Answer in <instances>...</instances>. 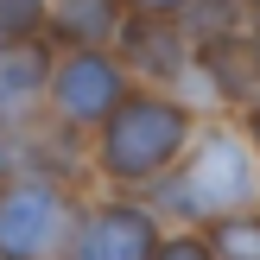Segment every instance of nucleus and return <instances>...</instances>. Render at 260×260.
<instances>
[{"label":"nucleus","mask_w":260,"mask_h":260,"mask_svg":"<svg viewBox=\"0 0 260 260\" xmlns=\"http://www.w3.org/2000/svg\"><path fill=\"white\" fill-rule=\"evenodd\" d=\"M190 146V114L165 95H127L102 121V172L114 184H152Z\"/></svg>","instance_id":"nucleus-1"},{"label":"nucleus","mask_w":260,"mask_h":260,"mask_svg":"<svg viewBox=\"0 0 260 260\" xmlns=\"http://www.w3.org/2000/svg\"><path fill=\"white\" fill-rule=\"evenodd\" d=\"M260 197V165L248 152V140L210 134L197 152L184 159V172L165 184V203L190 222H222V216H248V203Z\"/></svg>","instance_id":"nucleus-2"},{"label":"nucleus","mask_w":260,"mask_h":260,"mask_svg":"<svg viewBox=\"0 0 260 260\" xmlns=\"http://www.w3.org/2000/svg\"><path fill=\"white\" fill-rule=\"evenodd\" d=\"M76 235V210L51 178L13 172L0 184V260H51L57 248H70Z\"/></svg>","instance_id":"nucleus-3"},{"label":"nucleus","mask_w":260,"mask_h":260,"mask_svg":"<svg viewBox=\"0 0 260 260\" xmlns=\"http://www.w3.org/2000/svg\"><path fill=\"white\" fill-rule=\"evenodd\" d=\"M45 102L57 108L63 127H102L127 102V70L108 57V51H70L63 63H51Z\"/></svg>","instance_id":"nucleus-4"},{"label":"nucleus","mask_w":260,"mask_h":260,"mask_svg":"<svg viewBox=\"0 0 260 260\" xmlns=\"http://www.w3.org/2000/svg\"><path fill=\"white\" fill-rule=\"evenodd\" d=\"M152 254H159V229L134 203H102L70 235V260H152Z\"/></svg>","instance_id":"nucleus-5"},{"label":"nucleus","mask_w":260,"mask_h":260,"mask_svg":"<svg viewBox=\"0 0 260 260\" xmlns=\"http://www.w3.org/2000/svg\"><path fill=\"white\" fill-rule=\"evenodd\" d=\"M51 45L45 38H13V45H0V127H19L25 114L45 102L51 89Z\"/></svg>","instance_id":"nucleus-6"},{"label":"nucleus","mask_w":260,"mask_h":260,"mask_svg":"<svg viewBox=\"0 0 260 260\" xmlns=\"http://www.w3.org/2000/svg\"><path fill=\"white\" fill-rule=\"evenodd\" d=\"M114 38L127 45V63H140L146 76H184V63H190L178 13H134V19H121Z\"/></svg>","instance_id":"nucleus-7"},{"label":"nucleus","mask_w":260,"mask_h":260,"mask_svg":"<svg viewBox=\"0 0 260 260\" xmlns=\"http://www.w3.org/2000/svg\"><path fill=\"white\" fill-rule=\"evenodd\" d=\"M121 19H127V0H51V13H45L51 38L70 51H102L121 32Z\"/></svg>","instance_id":"nucleus-8"},{"label":"nucleus","mask_w":260,"mask_h":260,"mask_svg":"<svg viewBox=\"0 0 260 260\" xmlns=\"http://www.w3.org/2000/svg\"><path fill=\"white\" fill-rule=\"evenodd\" d=\"M210 248H216V260H260V216L210 222Z\"/></svg>","instance_id":"nucleus-9"},{"label":"nucleus","mask_w":260,"mask_h":260,"mask_svg":"<svg viewBox=\"0 0 260 260\" xmlns=\"http://www.w3.org/2000/svg\"><path fill=\"white\" fill-rule=\"evenodd\" d=\"M45 13H51V0H0V45L45 32Z\"/></svg>","instance_id":"nucleus-10"},{"label":"nucleus","mask_w":260,"mask_h":260,"mask_svg":"<svg viewBox=\"0 0 260 260\" xmlns=\"http://www.w3.org/2000/svg\"><path fill=\"white\" fill-rule=\"evenodd\" d=\"M152 260H216L210 241H197V235H178V241H159V254Z\"/></svg>","instance_id":"nucleus-11"},{"label":"nucleus","mask_w":260,"mask_h":260,"mask_svg":"<svg viewBox=\"0 0 260 260\" xmlns=\"http://www.w3.org/2000/svg\"><path fill=\"white\" fill-rule=\"evenodd\" d=\"M134 13H190V0H127Z\"/></svg>","instance_id":"nucleus-12"},{"label":"nucleus","mask_w":260,"mask_h":260,"mask_svg":"<svg viewBox=\"0 0 260 260\" xmlns=\"http://www.w3.org/2000/svg\"><path fill=\"white\" fill-rule=\"evenodd\" d=\"M248 134H254V146H260V95H254V114H248Z\"/></svg>","instance_id":"nucleus-13"}]
</instances>
